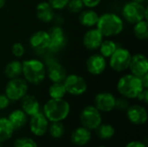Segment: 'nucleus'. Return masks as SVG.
I'll return each instance as SVG.
<instances>
[{"mask_svg": "<svg viewBox=\"0 0 148 147\" xmlns=\"http://www.w3.org/2000/svg\"><path fill=\"white\" fill-rule=\"evenodd\" d=\"M7 118L15 130L23 127L28 123V116L21 108L11 111Z\"/></svg>", "mask_w": 148, "mask_h": 147, "instance_id": "obj_23", "label": "nucleus"}, {"mask_svg": "<svg viewBox=\"0 0 148 147\" xmlns=\"http://www.w3.org/2000/svg\"><path fill=\"white\" fill-rule=\"evenodd\" d=\"M48 94L50 99H62L66 96L67 92L62 82H52L49 87Z\"/></svg>", "mask_w": 148, "mask_h": 147, "instance_id": "obj_29", "label": "nucleus"}, {"mask_svg": "<svg viewBox=\"0 0 148 147\" xmlns=\"http://www.w3.org/2000/svg\"><path fill=\"white\" fill-rule=\"evenodd\" d=\"M5 3H6V0H0V10L4 7Z\"/></svg>", "mask_w": 148, "mask_h": 147, "instance_id": "obj_41", "label": "nucleus"}, {"mask_svg": "<svg viewBox=\"0 0 148 147\" xmlns=\"http://www.w3.org/2000/svg\"><path fill=\"white\" fill-rule=\"evenodd\" d=\"M116 89L121 96L128 100L136 99L138 94L144 89L140 77L133 74L122 75L117 81Z\"/></svg>", "mask_w": 148, "mask_h": 147, "instance_id": "obj_4", "label": "nucleus"}, {"mask_svg": "<svg viewBox=\"0 0 148 147\" xmlns=\"http://www.w3.org/2000/svg\"><path fill=\"white\" fill-rule=\"evenodd\" d=\"M49 36V45L48 50L51 53H57L61 51L67 43V37L64 29L59 26L55 25L48 30Z\"/></svg>", "mask_w": 148, "mask_h": 147, "instance_id": "obj_10", "label": "nucleus"}, {"mask_svg": "<svg viewBox=\"0 0 148 147\" xmlns=\"http://www.w3.org/2000/svg\"><path fill=\"white\" fill-rule=\"evenodd\" d=\"M140 80H141V82H142L144 88H148V74L143 75L142 77H140Z\"/></svg>", "mask_w": 148, "mask_h": 147, "instance_id": "obj_40", "label": "nucleus"}, {"mask_svg": "<svg viewBox=\"0 0 148 147\" xmlns=\"http://www.w3.org/2000/svg\"><path fill=\"white\" fill-rule=\"evenodd\" d=\"M0 147H2V142H0Z\"/></svg>", "mask_w": 148, "mask_h": 147, "instance_id": "obj_44", "label": "nucleus"}, {"mask_svg": "<svg viewBox=\"0 0 148 147\" xmlns=\"http://www.w3.org/2000/svg\"><path fill=\"white\" fill-rule=\"evenodd\" d=\"M48 132L53 139H61L65 133V126L62 122H50Z\"/></svg>", "mask_w": 148, "mask_h": 147, "instance_id": "obj_30", "label": "nucleus"}, {"mask_svg": "<svg viewBox=\"0 0 148 147\" xmlns=\"http://www.w3.org/2000/svg\"><path fill=\"white\" fill-rule=\"evenodd\" d=\"M10 50H11V54L16 58H21L23 56V55L25 53V47L21 42H15L11 46Z\"/></svg>", "mask_w": 148, "mask_h": 147, "instance_id": "obj_33", "label": "nucleus"}, {"mask_svg": "<svg viewBox=\"0 0 148 147\" xmlns=\"http://www.w3.org/2000/svg\"><path fill=\"white\" fill-rule=\"evenodd\" d=\"M80 121L82 126L90 131H95L102 123V115L94 105H88L82 110Z\"/></svg>", "mask_w": 148, "mask_h": 147, "instance_id": "obj_8", "label": "nucleus"}, {"mask_svg": "<svg viewBox=\"0 0 148 147\" xmlns=\"http://www.w3.org/2000/svg\"><path fill=\"white\" fill-rule=\"evenodd\" d=\"M131 57L132 54L127 49L118 47L108 58V65L113 71L116 73H123L128 69Z\"/></svg>", "mask_w": 148, "mask_h": 147, "instance_id": "obj_6", "label": "nucleus"}, {"mask_svg": "<svg viewBox=\"0 0 148 147\" xmlns=\"http://www.w3.org/2000/svg\"><path fill=\"white\" fill-rule=\"evenodd\" d=\"M20 104L21 109L27 114L28 117H31L41 112L40 102L35 95L27 94L20 100Z\"/></svg>", "mask_w": 148, "mask_h": 147, "instance_id": "obj_19", "label": "nucleus"}, {"mask_svg": "<svg viewBox=\"0 0 148 147\" xmlns=\"http://www.w3.org/2000/svg\"><path fill=\"white\" fill-rule=\"evenodd\" d=\"M133 32L134 36L140 40L145 41L148 39V23L147 20L144 19L134 24Z\"/></svg>", "mask_w": 148, "mask_h": 147, "instance_id": "obj_28", "label": "nucleus"}, {"mask_svg": "<svg viewBox=\"0 0 148 147\" xmlns=\"http://www.w3.org/2000/svg\"><path fill=\"white\" fill-rule=\"evenodd\" d=\"M139 101L143 102L144 104H147L148 102V88H144L136 98Z\"/></svg>", "mask_w": 148, "mask_h": 147, "instance_id": "obj_38", "label": "nucleus"}, {"mask_svg": "<svg viewBox=\"0 0 148 147\" xmlns=\"http://www.w3.org/2000/svg\"><path fill=\"white\" fill-rule=\"evenodd\" d=\"M128 69L131 74L140 78L148 74V60L147 56L141 53L132 55Z\"/></svg>", "mask_w": 148, "mask_h": 147, "instance_id": "obj_15", "label": "nucleus"}, {"mask_svg": "<svg viewBox=\"0 0 148 147\" xmlns=\"http://www.w3.org/2000/svg\"><path fill=\"white\" fill-rule=\"evenodd\" d=\"M108 67V61L100 53L92 54L86 61L87 71L94 76L102 75Z\"/></svg>", "mask_w": 148, "mask_h": 147, "instance_id": "obj_11", "label": "nucleus"}, {"mask_svg": "<svg viewBox=\"0 0 148 147\" xmlns=\"http://www.w3.org/2000/svg\"><path fill=\"white\" fill-rule=\"evenodd\" d=\"M84 7L88 8V9H94L100 5V3L102 2V0H82Z\"/></svg>", "mask_w": 148, "mask_h": 147, "instance_id": "obj_37", "label": "nucleus"}, {"mask_svg": "<svg viewBox=\"0 0 148 147\" xmlns=\"http://www.w3.org/2000/svg\"><path fill=\"white\" fill-rule=\"evenodd\" d=\"M29 118V131L33 135L36 137H42L48 133L49 121L42 112H39Z\"/></svg>", "mask_w": 148, "mask_h": 147, "instance_id": "obj_12", "label": "nucleus"}, {"mask_svg": "<svg viewBox=\"0 0 148 147\" xmlns=\"http://www.w3.org/2000/svg\"><path fill=\"white\" fill-rule=\"evenodd\" d=\"M70 110V104L64 98H49L42 107V113L49 122H62L69 117Z\"/></svg>", "mask_w": 148, "mask_h": 147, "instance_id": "obj_3", "label": "nucleus"}, {"mask_svg": "<svg viewBox=\"0 0 148 147\" xmlns=\"http://www.w3.org/2000/svg\"><path fill=\"white\" fill-rule=\"evenodd\" d=\"M130 103H129V100L121 96L120 98H116L115 101V109L121 111V112H126L127 109L129 107Z\"/></svg>", "mask_w": 148, "mask_h": 147, "instance_id": "obj_34", "label": "nucleus"}, {"mask_svg": "<svg viewBox=\"0 0 148 147\" xmlns=\"http://www.w3.org/2000/svg\"><path fill=\"white\" fill-rule=\"evenodd\" d=\"M67 75L65 67L58 62L51 61L46 67V77L51 82H62Z\"/></svg>", "mask_w": 148, "mask_h": 147, "instance_id": "obj_18", "label": "nucleus"}, {"mask_svg": "<svg viewBox=\"0 0 148 147\" xmlns=\"http://www.w3.org/2000/svg\"><path fill=\"white\" fill-rule=\"evenodd\" d=\"M127 118L133 125L142 126L147 121L148 113L147 108L139 104L130 105L126 111Z\"/></svg>", "mask_w": 148, "mask_h": 147, "instance_id": "obj_14", "label": "nucleus"}, {"mask_svg": "<svg viewBox=\"0 0 148 147\" xmlns=\"http://www.w3.org/2000/svg\"><path fill=\"white\" fill-rule=\"evenodd\" d=\"M116 97L110 92H101L95 96V107L101 113H110L115 109Z\"/></svg>", "mask_w": 148, "mask_h": 147, "instance_id": "obj_13", "label": "nucleus"}, {"mask_svg": "<svg viewBox=\"0 0 148 147\" xmlns=\"http://www.w3.org/2000/svg\"><path fill=\"white\" fill-rule=\"evenodd\" d=\"M10 104V99L5 94H0V110H4L9 107Z\"/></svg>", "mask_w": 148, "mask_h": 147, "instance_id": "obj_36", "label": "nucleus"}, {"mask_svg": "<svg viewBox=\"0 0 148 147\" xmlns=\"http://www.w3.org/2000/svg\"><path fill=\"white\" fill-rule=\"evenodd\" d=\"M62 83L67 94L73 96H81L88 90V82L86 79L77 74L67 75Z\"/></svg>", "mask_w": 148, "mask_h": 147, "instance_id": "obj_9", "label": "nucleus"}, {"mask_svg": "<svg viewBox=\"0 0 148 147\" xmlns=\"http://www.w3.org/2000/svg\"><path fill=\"white\" fill-rule=\"evenodd\" d=\"M66 8L69 12L77 14L84 9V4L82 0H69Z\"/></svg>", "mask_w": 148, "mask_h": 147, "instance_id": "obj_32", "label": "nucleus"}, {"mask_svg": "<svg viewBox=\"0 0 148 147\" xmlns=\"http://www.w3.org/2000/svg\"><path fill=\"white\" fill-rule=\"evenodd\" d=\"M95 131L98 138L103 140L110 139L115 134V128L114 127V126L108 123H101Z\"/></svg>", "mask_w": 148, "mask_h": 147, "instance_id": "obj_27", "label": "nucleus"}, {"mask_svg": "<svg viewBox=\"0 0 148 147\" xmlns=\"http://www.w3.org/2000/svg\"><path fill=\"white\" fill-rule=\"evenodd\" d=\"M95 28L104 37L113 38L122 33L124 21L122 17L113 12H106L99 16Z\"/></svg>", "mask_w": 148, "mask_h": 147, "instance_id": "obj_1", "label": "nucleus"}, {"mask_svg": "<svg viewBox=\"0 0 148 147\" xmlns=\"http://www.w3.org/2000/svg\"><path fill=\"white\" fill-rule=\"evenodd\" d=\"M92 139V133L84 126L76 127L71 133V142L76 146H84L88 145Z\"/></svg>", "mask_w": 148, "mask_h": 147, "instance_id": "obj_20", "label": "nucleus"}, {"mask_svg": "<svg viewBox=\"0 0 148 147\" xmlns=\"http://www.w3.org/2000/svg\"><path fill=\"white\" fill-rule=\"evenodd\" d=\"M22 75L29 85H39L46 78V65L36 58L26 59L22 62Z\"/></svg>", "mask_w": 148, "mask_h": 147, "instance_id": "obj_2", "label": "nucleus"}, {"mask_svg": "<svg viewBox=\"0 0 148 147\" xmlns=\"http://www.w3.org/2000/svg\"><path fill=\"white\" fill-rule=\"evenodd\" d=\"M99 18V14L94 9H86L82 10L79 13V23L82 26L86 28H94L96 26L97 21Z\"/></svg>", "mask_w": 148, "mask_h": 147, "instance_id": "obj_22", "label": "nucleus"}, {"mask_svg": "<svg viewBox=\"0 0 148 147\" xmlns=\"http://www.w3.org/2000/svg\"><path fill=\"white\" fill-rule=\"evenodd\" d=\"M131 1H134V2H136V3H144L147 0H131Z\"/></svg>", "mask_w": 148, "mask_h": 147, "instance_id": "obj_42", "label": "nucleus"}, {"mask_svg": "<svg viewBox=\"0 0 148 147\" xmlns=\"http://www.w3.org/2000/svg\"><path fill=\"white\" fill-rule=\"evenodd\" d=\"M55 11L56 10L51 7L48 1L40 2L36 7V16L37 19L45 23H49L54 20Z\"/></svg>", "mask_w": 148, "mask_h": 147, "instance_id": "obj_21", "label": "nucleus"}, {"mask_svg": "<svg viewBox=\"0 0 148 147\" xmlns=\"http://www.w3.org/2000/svg\"><path fill=\"white\" fill-rule=\"evenodd\" d=\"M13 147H38L36 142L28 137H22L18 138L14 141Z\"/></svg>", "mask_w": 148, "mask_h": 147, "instance_id": "obj_31", "label": "nucleus"}, {"mask_svg": "<svg viewBox=\"0 0 148 147\" xmlns=\"http://www.w3.org/2000/svg\"><path fill=\"white\" fill-rule=\"evenodd\" d=\"M147 8L140 3L127 2L121 10L122 17L130 24H134L141 20H147Z\"/></svg>", "mask_w": 148, "mask_h": 147, "instance_id": "obj_5", "label": "nucleus"}, {"mask_svg": "<svg viewBox=\"0 0 148 147\" xmlns=\"http://www.w3.org/2000/svg\"><path fill=\"white\" fill-rule=\"evenodd\" d=\"M3 73L9 80L20 77L22 75V62L18 60L9 62L4 67Z\"/></svg>", "mask_w": 148, "mask_h": 147, "instance_id": "obj_24", "label": "nucleus"}, {"mask_svg": "<svg viewBox=\"0 0 148 147\" xmlns=\"http://www.w3.org/2000/svg\"><path fill=\"white\" fill-rule=\"evenodd\" d=\"M15 132L14 127L10 124L7 117L0 118V142H5L11 139Z\"/></svg>", "mask_w": 148, "mask_h": 147, "instance_id": "obj_25", "label": "nucleus"}, {"mask_svg": "<svg viewBox=\"0 0 148 147\" xmlns=\"http://www.w3.org/2000/svg\"><path fill=\"white\" fill-rule=\"evenodd\" d=\"M29 46L35 51L41 52L48 50L49 45V36L46 30H37L34 32L29 40Z\"/></svg>", "mask_w": 148, "mask_h": 147, "instance_id": "obj_17", "label": "nucleus"}, {"mask_svg": "<svg viewBox=\"0 0 148 147\" xmlns=\"http://www.w3.org/2000/svg\"><path fill=\"white\" fill-rule=\"evenodd\" d=\"M118 47L119 46L114 40H112L111 38H107V39H103L98 50H99V53L103 57H105L106 59H108L112 55V54L117 49Z\"/></svg>", "mask_w": 148, "mask_h": 147, "instance_id": "obj_26", "label": "nucleus"}, {"mask_svg": "<svg viewBox=\"0 0 148 147\" xmlns=\"http://www.w3.org/2000/svg\"><path fill=\"white\" fill-rule=\"evenodd\" d=\"M103 39L104 36L96 28H90L83 35L82 44L86 49L89 51H95L98 50Z\"/></svg>", "mask_w": 148, "mask_h": 147, "instance_id": "obj_16", "label": "nucleus"}, {"mask_svg": "<svg viewBox=\"0 0 148 147\" xmlns=\"http://www.w3.org/2000/svg\"><path fill=\"white\" fill-rule=\"evenodd\" d=\"M96 147H107V146H96Z\"/></svg>", "mask_w": 148, "mask_h": 147, "instance_id": "obj_43", "label": "nucleus"}, {"mask_svg": "<svg viewBox=\"0 0 148 147\" xmlns=\"http://www.w3.org/2000/svg\"><path fill=\"white\" fill-rule=\"evenodd\" d=\"M29 83L21 77L10 79L5 85L4 94L10 101H18L28 94Z\"/></svg>", "mask_w": 148, "mask_h": 147, "instance_id": "obj_7", "label": "nucleus"}, {"mask_svg": "<svg viewBox=\"0 0 148 147\" xmlns=\"http://www.w3.org/2000/svg\"><path fill=\"white\" fill-rule=\"evenodd\" d=\"M69 0H49V3L55 10H64Z\"/></svg>", "mask_w": 148, "mask_h": 147, "instance_id": "obj_35", "label": "nucleus"}, {"mask_svg": "<svg viewBox=\"0 0 148 147\" xmlns=\"http://www.w3.org/2000/svg\"><path fill=\"white\" fill-rule=\"evenodd\" d=\"M125 147H147L146 144L140 140H132L128 142Z\"/></svg>", "mask_w": 148, "mask_h": 147, "instance_id": "obj_39", "label": "nucleus"}]
</instances>
